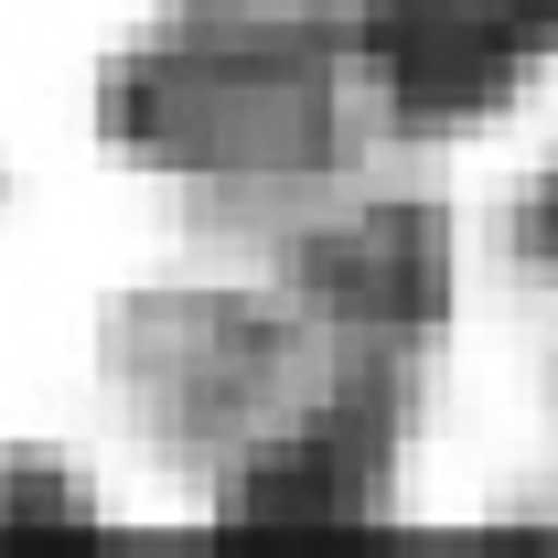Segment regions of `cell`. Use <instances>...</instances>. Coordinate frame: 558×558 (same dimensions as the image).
<instances>
[{
	"label": "cell",
	"instance_id": "cell-1",
	"mask_svg": "<svg viewBox=\"0 0 558 558\" xmlns=\"http://www.w3.org/2000/svg\"><path fill=\"white\" fill-rule=\"evenodd\" d=\"M558 44V0H387L376 54L409 119H473Z\"/></svg>",
	"mask_w": 558,
	"mask_h": 558
},
{
	"label": "cell",
	"instance_id": "cell-2",
	"mask_svg": "<svg viewBox=\"0 0 558 558\" xmlns=\"http://www.w3.org/2000/svg\"><path fill=\"white\" fill-rule=\"evenodd\" d=\"M537 236H548V258H558V183H548V205H537Z\"/></svg>",
	"mask_w": 558,
	"mask_h": 558
}]
</instances>
